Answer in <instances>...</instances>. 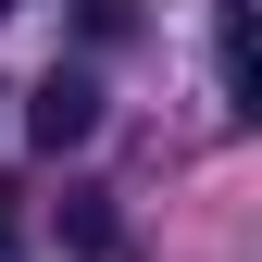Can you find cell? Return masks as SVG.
<instances>
[{
    "instance_id": "5b68a950",
    "label": "cell",
    "mask_w": 262,
    "mask_h": 262,
    "mask_svg": "<svg viewBox=\"0 0 262 262\" xmlns=\"http://www.w3.org/2000/svg\"><path fill=\"white\" fill-rule=\"evenodd\" d=\"M13 237H25V212H13V175H0V250H13Z\"/></svg>"
},
{
    "instance_id": "7a4b0ae2",
    "label": "cell",
    "mask_w": 262,
    "mask_h": 262,
    "mask_svg": "<svg viewBox=\"0 0 262 262\" xmlns=\"http://www.w3.org/2000/svg\"><path fill=\"white\" fill-rule=\"evenodd\" d=\"M212 50H225V113H262V50H250V0L212 13Z\"/></svg>"
},
{
    "instance_id": "3957f363",
    "label": "cell",
    "mask_w": 262,
    "mask_h": 262,
    "mask_svg": "<svg viewBox=\"0 0 262 262\" xmlns=\"http://www.w3.org/2000/svg\"><path fill=\"white\" fill-rule=\"evenodd\" d=\"M62 237H75L88 262H113V250H125V225H113V200H62Z\"/></svg>"
},
{
    "instance_id": "6da1fadb",
    "label": "cell",
    "mask_w": 262,
    "mask_h": 262,
    "mask_svg": "<svg viewBox=\"0 0 262 262\" xmlns=\"http://www.w3.org/2000/svg\"><path fill=\"white\" fill-rule=\"evenodd\" d=\"M88 138H100V75L50 62V75L25 88V150H88Z\"/></svg>"
},
{
    "instance_id": "8992f818",
    "label": "cell",
    "mask_w": 262,
    "mask_h": 262,
    "mask_svg": "<svg viewBox=\"0 0 262 262\" xmlns=\"http://www.w3.org/2000/svg\"><path fill=\"white\" fill-rule=\"evenodd\" d=\"M0 13H13V0H0Z\"/></svg>"
},
{
    "instance_id": "277c9868",
    "label": "cell",
    "mask_w": 262,
    "mask_h": 262,
    "mask_svg": "<svg viewBox=\"0 0 262 262\" xmlns=\"http://www.w3.org/2000/svg\"><path fill=\"white\" fill-rule=\"evenodd\" d=\"M75 25H88V38H125V25H138V0H75Z\"/></svg>"
}]
</instances>
